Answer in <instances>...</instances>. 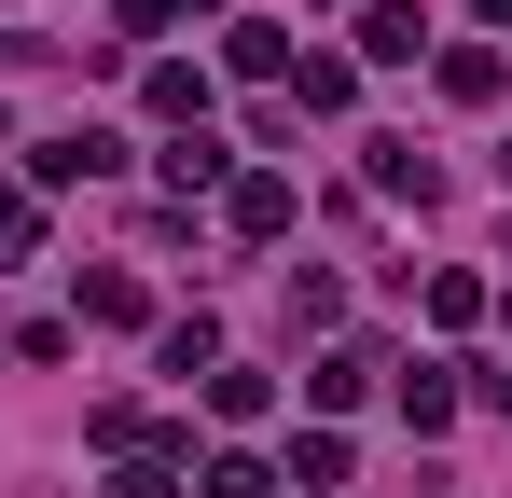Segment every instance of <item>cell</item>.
Instances as JSON below:
<instances>
[{"mask_svg": "<svg viewBox=\"0 0 512 498\" xmlns=\"http://www.w3.org/2000/svg\"><path fill=\"white\" fill-rule=\"evenodd\" d=\"M111 166H125V139H111V125H56V139H28V166H14V180H28V194H70V180H111Z\"/></svg>", "mask_w": 512, "mask_h": 498, "instance_id": "cell-1", "label": "cell"}, {"mask_svg": "<svg viewBox=\"0 0 512 498\" xmlns=\"http://www.w3.org/2000/svg\"><path fill=\"white\" fill-rule=\"evenodd\" d=\"M291 208H305V194H291L277 166H236V180H222V236H250V249L291 236Z\"/></svg>", "mask_w": 512, "mask_h": 498, "instance_id": "cell-2", "label": "cell"}, {"mask_svg": "<svg viewBox=\"0 0 512 498\" xmlns=\"http://www.w3.org/2000/svg\"><path fill=\"white\" fill-rule=\"evenodd\" d=\"M346 42H360V70H416V56H429V14H416V0H360Z\"/></svg>", "mask_w": 512, "mask_h": 498, "instance_id": "cell-3", "label": "cell"}, {"mask_svg": "<svg viewBox=\"0 0 512 498\" xmlns=\"http://www.w3.org/2000/svg\"><path fill=\"white\" fill-rule=\"evenodd\" d=\"M429 83H443L457 111H499V83H512V56H499V42H429Z\"/></svg>", "mask_w": 512, "mask_h": 498, "instance_id": "cell-4", "label": "cell"}, {"mask_svg": "<svg viewBox=\"0 0 512 498\" xmlns=\"http://www.w3.org/2000/svg\"><path fill=\"white\" fill-rule=\"evenodd\" d=\"M139 111H153L167 139H194V125H208V70H194V56H153V70H139Z\"/></svg>", "mask_w": 512, "mask_h": 498, "instance_id": "cell-5", "label": "cell"}, {"mask_svg": "<svg viewBox=\"0 0 512 498\" xmlns=\"http://www.w3.org/2000/svg\"><path fill=\"white\" fill-rule=\"evenodd\" d=\"M374 374H388L374 346H319V374H305V402H319V429H333L346 402H374Z\"/></svg>", "mask_w": 512, "mask_h": 498, "instance_id": "cell-6", "label": "cell"}, {"mask_svg": "<svg viewBox=\"0 0 512 498\" xmlns=\"http://www.w3.org/2000/svg\"><path fill=\"white\" fill-rule=\"evenodd\" d=\"M360 180H374V194H402V208H429V194H443V166H429L416 139H360Z\"/></svg>", "mask_w": 512, "mask_h": 498, "instance_id": "cell-7", "label": "cell"}, {"mask_svg": "<svg viewBox=\"0 0 512 498\" xmlns=\"http://www.w3.org/2000/svg\"><path fill=\"white\" fill-rule=\"evenodd\" d=\"M153 360H167L180 388H208V374H222V319H208V305H194V319H167V332H153Z\"/></svg>", "mask_w": 512, "mask_h": 498, "instance_id": "cell-8", "label": "cell"}, {"mask_svg": "<svg viewBox=\"0 0 512 498\" xmlns=\"http://www.w3.org/2000/svg\"><path fill=\"white\" fill-rule=\"evenodd\" d=\"M402 429H416V443L457 429V360H416V374H402Z\"/></svg>", "mask_w": 512, "mask_h": 498, "instance_id": "cell-9", "label": "cell"}, {"mask_svg": "<svg viewBox=\"0 0 512 498\" xmlns=\"http://www.w3.org/2000/svg\"><path fill=\"white\" fill-rule=\"evenodd\" d=\"M222 70L277 83V70H291V28H263V14H222Z\"/></svg>", "mask_w": 512, "mask_h": 498, "instance_id": "cell-10", "label": "cell"}, {"mask_svg": "<svg viewBox=\"0 0 512 498\" xmlns=\"http://www.w3.org/2000/svg\"><path fill=\"white\" fill-rule=\"evenodd\" d=\"M139 319H153V291H139L125 263H97L84 277V332H139Z\"/></svg>", "mask_w": 512, "mask_h": 498, "instance_id": "cell-11", "label": "cell"}, {"mask_svg": "<svg viewBox=\"0 0 512 498\" xmlns=\"http://www.w3.org/2000/svg\"><path fill=\"white\" fill-rule=\"evenodd\" d=\"M346 97H360V56H305V70H291V111H305V125H333Z\"/></svg>", "mask_w": 512, "mask_h": 498, "instance_id": "cell-12", "label": "cell"}, {"mask_svg": "<svg viewBox=\"0 0 512 498\" xmlns=\"http://www.w3.org/2000/svg\"><path fill=\"white\" fill-rule=\"evenodd\" d=\"M222 180H236V153H222L208 125H194V139H167V194H180V208H194V194H222Z\"/></svg>", "mask_w": 512, "mask_h": 498, "instance_id": "cell-13", "label": "cell"}, {"mask_svg": "<svg viewBox=\"0 0 512 498\" xmlns=\"http://www.w3.org/2000/svg\"><path fill=\"white\" fill-rule=\"evenodd\" d=\"M277 485H360V457H346V429H305V443H291V471H277Z\"/></svg>", "mask_w": 512, "mask_h": 498, "instance_id": "cell-14", "label": "cell"}, {"mask_svg": "<svg viewBox=\"0 0 512 498\" xmlns=\"http://www.w3.org/2000/svg\"><path fill=\"white\" fill-rule=\"evenodd\" d=\"M416 305H429V332H485V305H499V291H485V277H429Z\"/></svg>", "mask_w": 512, "mask_h": 498, "instance_id": "cell-15", "label": "cell"}, {"mask_svg": "<svg viewBox=\"0 0 512 498\" xmlns=\"http://www.w3.org/2000/svg\"><path fill=\"white\" fill-rule=\"evenodd\" d=\"M346 319V277L333 263H305V277H291V332H333Z\"/></svg>", "mask_w": 512, "mask_h": 498, "instance_id": "cell-16", "label": "cell"}, {"mask_svg": "<svg viewBox=\"0 0 512 498\" xmlns=\"http://www.w3.org/2000/svg\"><path fill=\"white\" fill-rule=\"evenodd\" d=\"M97 498H194V485H180V457H111Z\"/></svg>", "mask_w": 512, "mask_h": 498, "instance_id": "cell-17", "label": "cell"}, {"mask_svg": "<svg viewBox=\"0 0 512 498\" xmlns=\"http://www.w3.org/2000/svg\"><path fill=\"white\" fill-rule=\"evenodd\" d=\"M28 249H42V194H28V180H0V263H28Z\"/></svg>", "mask_w": 512, "mask_h": 498, "instance_id": "cell-18", "label": "cell"}, {"mask_svg": "<svg viewBox=\"0 0 512 498\" xmlns=\"http://www.w3.org/2000/svg\"><path fill=\"white\" fill-rule=\"evenodd\" d=\"M263 402H277V388H263V374H236V360H222V374H208V415H222V429H250Z\"/></svg>", "mask_w": 512, "mask_h": 498, "instance_id": "cell-19", "label": "cell"}, {"mask_svg": "<svg viewBox=\"0 0 512 498\" xmlns=\"http://www.w3.org/2000/svg\"><path fill=\"white\" fill-rule=\"evenodd\" d=\"M194 498H277V471H263V457H208V471H194Z\"/></svg>", "mask_w": 512, "mask_h": 498, "instance_id": "cell-20", "label": "cell"}, {"mask_svg": "<svg viewBox=\"0 0 512 498\" xmlns=\"http://www.w3.org/2000/svg\"><path fill=\"white\" fill-rule=\"evenodd\" d=\"M153 28H180V0H111V42H153Z\"/></svg>", "mask_w": 512, "mask_h": 498, "instance_id": "cell-21", "label": "cell"}, {"mask_svg": "<svg viewBox=\"0 0 512 498\" xmlns=\"http://www.w3.org/2000/svg\"><path fill=\"white\" fill-rule=\"evenodd\" d=\"M457 374H471L457 402H485V415H512V360H457Z\"/></svg>", "mask_w": 512, "mask_h": 498, "instance_id": "cell-22", "label": "cell"}, {"mask_svg": "<svg viewBox=\"0 0 512 498\" xmlns=\"http://www.w3.org/2000/svg\"><path fill=\"white\" fill-rule=\"evenodd\" d=\"M471 14H485V28H512V0H471Z\"/></svg>", "mask_w": 512, "mask_h": 498, "instance_id": "cell-23", "label": "cell"}, {"mask_svg": "<svg viewBox=\"0 0 512 498\" xmlns=\"http://www.w3.org/2000/svg\"><path fill=\"white\" fill-rule=\"evenodd\" d=\"M180 14H236V0H180Z\"/></svg>", "mask_w": 512, "mask_h": 498, "instance_id": "cell-24", "label": "cell"}, {"mask_svg": "<svg viewBox=\"0 0 512 498\" xmlns=\"http://www.w3.org/2000/svg\"><path fill=\"white\" fill-rule=\"evenodd\" d=\"M485 319H499V332H512V291H499V305H485Z\"/></svg>", "mask_w": 512, "mask_h": 498, "instance_id": "cell-25", "label": "cell"}, {"mask_svg": "<svg viewBox=\"0 0 512 498\" xmlns=\"http://www.w3.org/2000/svg\"><path fill=\"white\" fill-rule=\"evenodd\" d=\"M0 139H14V125H0Z\"/></svg>", "mask_w": 512, "mask_h": 498, "instance_id": "cell-26", "label": "cell"}]
</instances>
